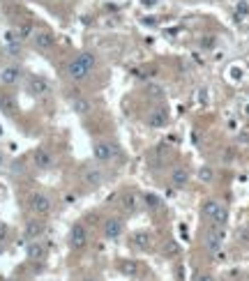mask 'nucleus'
<instances>
[{
	"label": "nucleus",
	"mask_w": 249,
	"mask_h": 281,
	"mask_svg": "<svg viewBox=\"0 0 249 281\" xmlns=\"http://www.w3.org/2000/svg\"><path fill=\"white\" fill-rule=\"evenodd\" d=\"M95 69H97V55L90 53V51H83L65 65V76L72 83H83L90 79Z\"/></svg>",
	"instance_id": "obj_1"
},
{
	"label": "nucleus",
	"mask_w": 249,
	"mask_h": 281,
	"mask_svg": "<svg viewBox=\"0 0 249 281\" xmlns=\"http://www.w3.org/2000/svg\"><path fill=\"white\" fill-rule=\"evenodd\" d=\"M201 212H203V217H206V219H210L215 226H224V224L228 222V210L224 207V203H219V200H215V198L203 200Z\"/></svg>",
	"instance_id": "obj_2"
},
{
	"label": "nucleus",
	"mask_w": 249,
	"mask_h": 281,
	"mask_svg": "<svg viewBox=\"0 0 249 281\" xmlns=\"http://www.w3.org/2000/svg\"><path fill=\"white\" fill-rule=\"evenodd\" d=\"M28 210L33 212L35 217H49L53 212V200L44 191H33L28 196Z\"/></svg>",
	"instance_id": "obj_3"
},
{
	"label": "nucleus",
	"mask_w": 249,
	"mask_h": 281,
	"mask_svg": "<svg viewBox=\"0 0 249 281\" xmlns=\"http://www.w3.org/2000/svg\"><path fill=\"white\" fill-rule=\"evenodd\" d=\"M26 90H28L30 97L42 99V97H46V95L51 92V83L46 81L42 74H28L26 76Z\"/></svg>",
	"instance_id": "obj_4"
},
{
	"label": "nucleus",
	"mask_w": 249,
	"mask_h": 281,
	"mask_svg": "<svg viewBox=\"0 0 249 281\" xmlns=\"http://www.w3.org/2000/svg\"><path fill=\"white\" fill-rule=\"evenodd\" d=\"M118 155V146L111 143V140H95L92 146V157L97 164H111Z\"/></svg>",
	"instance_id": "obj_5"
},
{
	"label": "nucleus",
	"mask_w": 249,
	"mask_h": 281,
	"mask_svg": "<svg viewBox=\"0 0 249 281\" xmlns=\"http://www.w3.org/2000/svg\"><path fill=\"white\" fill-rule=\"evenodd\" d=\"M67 244H70L72 251H83V249L88 247V228H86V224H81V222L72 224L70 235H67Z\"/></svg>",
	"instance_id": "obj_6"
},
{
	"label": "nucleus",
	"mask_w": 249,
	"mask_h": 281,
	"mask_svg": "<svg viewBox=\"0 0 249 281\" xmlns=\"http://www.w3.org/2000/svg\"><path fill=\"white\" fill-rule=\"evenodd\" d=\"M23 76H26L23 74V67L19 62H10V65L0 67V86L14 88L23 81Z\"/></svg>",
	"instance_id": "obj_7"
},
{
	"label": "nucleus",
	"mask_w": 249,
	"mask_h": 281,
	"mask_svg": "<svg viewBox=\"0 0 249 281\" xmlns=\"http://www.w3.org/2000/svg\"><path fill=\"white\" fill-rule=\"evenodd\" d=\"M33 166L37 168V171H51V168L55 166L53 152H51L46 146L35 148V152H33Z\"/></svg>",
	"instance_id": "obj_8"
},
{
	"label": "nucleus",
	"mask_w": 249,
	"mask_h": 281,
	"mask_svg": "<svg viewBox=\"0 0 249 281\" xmlns=\"http://www.w3.org/2000/svg\"><path fill=\"white\" fill-rule=\"evenodd\" d=\"M222 244H224V226H215L212 224V228L206 233V238H203V247H206L208 254H217L222 249Z\"/></svg>",
	"instance_id": "obj_9"
},
{
	"label": "nucleus",
	"mask_w": 249,
	"mask_h": 281,
	"mask_svg": "<svg viewBox=\"0 0 249 281\" xmlns=\"http://www.w3.org/2000/svg\"><path fill=\"white\" fill-rule=\"evenodd\" d=\"M46 231V222H44V217H33V219H28L26 226H23V240L30 242V240H39Z\"/></svg>",
	"instance_id": "obj_10"
},
{
	"label": "nucleus",
	"mask_w": 249,
	"mask_h": 281,
	"mask_svg": "<svg viewBox=\"0 0 249 281\" xmlns=\"http://www.w3.org/2000/svg\"><path fill=\"white\" fill-rule=\"evenodd\" d=\"M30 42H33V49L42 51V53H49V51L55 46V37H53V33H49V30H35L33 37H30Z\"/></svg>",
	"instance_id": "obj_11"
},
{
	"label": "nucleus",
	"mask_w": 249,
	"mask_h": 281,
	"mask_svg": "<svg viewBox=\"0 0 249 281\" xmlns=\"http://www.w3.org/2000/svg\"><path fill=\"white\" fill-rule=\"evenodd\" d=\"M125 231V222L122 217H108V219H104V226H102V233H104V240H118L120 235H122Z\"/></svg>",
	"instance_id": "obj_12"
},
{
	"label": "nucleus",
	"mask_w": 249,
	"mask_h": 281,
	"mask_svg": "<svg viewBox=\"0 0 249 281\" xmlns=\"http://www.w3.org/2000/svg\"><path fill=\"white\" fill-rule=\"evenodd\" d=\"M46 254H49V249H46L44 242H39V240H30V242L26 244V258L30 260V263H42V260L46 258Z\"/></svg>",
	"instance_id": "obj_13"
},
{
	"label": "nucleus",
	"mask_w": 249,
	"mask_h": 281,
	"mask_svg": "<svg viewBox=\"0 0 249 281\" xmlns=\"http://www.w3.org/2000/svg\"><path fill=\"white\" fill-rule=\"evenodd\" d=\"M104 182V173H102V168L95 166V164H90V166L83 168V184H88V187H99V184Z\"/></svg>",
	"instance_id": "obj_14"
},
{
	"label": "nucleus",
	"mask_w": 249,
	"mask_h": 281,
	"mask_svg": "<svg viewBox=\"0 0 249 281\" xmlns=\"http://www.w3.org/2000/svg\"><path fill=\"white\" fill-rule=\"evenodd\" d=\"M139 205H141V198L136 196V191H125L122 198H120V210H122V215H134L136 210H139Z\"/></svg>",
	"instance_id": "obj_15"
},
{
	"label": "nucleus",
	"mask_w": 249,
	"mask_h": 281,
	"mask_svg": "<svg viewBox=\"0 0 249 281\" xmlns=\"http://www.w3.org/2000/svg\"><path fill=\"white\" fill-rule=\"evenodd\" d=\"M146 122L150 124L152 129H159V127H166V124H168V113H166V108L155 106L152 111H148Z\"/></svg>",
	"instance_id": "obj_16"
},
{
	"label": "nucleus",
	"mask_w": 249,
	"mask_h": 281,
	"mask_svg": "<svg viewBox=\"0 0 249 281\" xmlns=\"http://www.w3.org/2000/svg\"><path fill=\"white\" fill-rule=\"evenodd\" d=\"M168 182H171V187H175V189H182V187L190 184V171L184 166H173V171L168 175Z\"/></svg>",
	"instance_id": "obj_17"
},
{
	"label": "nucleus",
	"mask_w": 249,
	"mask_h": 281,
	"mask_svg": "<svg viewBox=\"0 0 249 281\" xmlns=\"http://www.w3.org/2000/svg\"><path fill=\"white\" fill-rule=\"evenodd\" d=\"M115 270H118L122 276H130V279H134V276L141 274V265L136 263L134 258H122V260H118Z\"/></svg>",
	"instance_id": "obj_18"
},
{
	"label": "nucleus",
	"mask_w": 249,
	"mask_h": 281,
	"mask_svg": "<svg viewBox=\"0 0 249 281\" xmlns=\"http://www.w3.org/2000/svg\"><path fill=\"white\" fill-rule=\"evenodd\" d=\"M132 244H134L136 249H141V251H150V249L155 247V238H152V233H148V231H136L134 235H132Z\"/></svg>",
	"instance_id": "obj_19"
},
{
	"label": "nucleus",
	"mask_w": 249,
	"mask_h": 281,
	"mask_svg": "<svg viewBox=\"0 0 249 281\" xmlns=\"http://www.w3.org/2000/svg\"><path fill=\"white\" fill-rule=\"evenodd\" d=\"M0 111L5 115H17L19 111V104H17V97L12 95V92H0Z\"/></svg>",
	"instance_id": "obj_20"
},
{
	"label": "nucleus",
	"mask_w": 249,
	"mask_h": 281,
	"mask_svg": "<svg viewBox=\"0 0 249 281\" xmlns=\"http://www.w3.org/2000/svg\"><path fill=\"white\" fill-rule=\"evenodd\" d=\"M72 111L76 115H90L92 113V102L86 97V95H76L72 97Z\"/></svg>",
	"instance_id": "obj_21"
},
{
	"label": "nucleus",
	"mask_w": 249,
	"mask_h": 281,
	"mask_svg": "<svg viewBox=\"0 0 249 281\" xmlns=\"http://www.w3.org/2000/svg\"><path fill=\"white\" fill-rule=\"evenodd\" d=\"M141 200H143V205H146L150 212H159V210H164V200L159 198V196H155V194H143V196H141Z\"/></svg>",
	"instance_id": "obj_22"
},
{
	"label": "nucleus",
	"mask_w": 249,
	"mask_h": 281,
	"mask_svg": "<svg viewBox=\"0 0 249 281\" xmlns=\"http://www.w3.org/2000/svg\"><path fill=\"white\" fill-rule=\"evenodd\" d=\"M196 178H199L203 184H210L212 180H215V168L212 166H201L199 171H196Z\"/></svg>",
	"instance_id": "obj_23"
},
{
	"label": "nucleus",
	"mask_w": 249,
	"mask_h": 281,
	"mask_svg": "<svg viewBox=\"0 0 249 281\" xmlns=\"http://www.w3.org/2000/svg\"><path fill=\"white\" fill-rule=\"evenodd\" d=\"M33 33H35V26H33L30 21H23L21 26L17 28V35H19V39H21V42L30 39V37H33Z\"/></svg>",
	"instance_id": "obj_24"
},
{
	"label": "nucleus",
	"mask_w": 249,
	"mask_h": 281,
	"mask_svg": "<svg viewBox=\"0 0 249 281\" xmlns=\"http://www.w3.org/2000/svg\"><path fill=\"white\" fill-rule=\"evenodd\" d=\"M233 14H235V21H244V19H249V3L247 0H240L238 5H235V10H233Z\"/></svg>",
	"instance_id": "obj_25"
},
{
	"label": "nucleus",
	"mask_w": 249,
	"mask_h": 281,
	"mask_svg": "<svg viewBox=\"0 0 249 281\" xmlns=\"http://www.w3.org/2000/svg\"><path fill=\"white\" fill-rule=\"evenodd\" d=\"M162 251L166 256H178L180 254V244L175 242V240H166V242H164V247H162Z\"/></svg>",
	"instance_id": "obj_26"
},
{
	"label": "nucleus",
	"mask_w": 249,
	"mask_h": 281,
	"mask_svg": "<svg viewBox=\"0 0 249 281\" xmlns=\"http://www.w3.org/2000/svg\"><path fill=\"white\" fill-rule=\"evenodd\" d=\"M7 235H10V226H7V224H0V251H3L7 244Z\"/></svg>",
	"instance_id": "obj_27"
},
{
	"label": "nucleus",
	"mask_w": 249,
	"mask_h": 281,
	"mask_svg": "<svg viewBox=\"0 0 249 281\" xmlns=\"http://www.w3.org/2000/svg\"><path fill=\"white\" fill-rule=\"evenodd\" d=\"M155 157L159 159V164L166 162V159H168V150H166V146H157V148H155Z\"/></svg>",
	"instance_id": "obj_28"
},
{
	"label": "nucleus",
	"mask_w": 249,
	"mask_h": 281,
	"mask_svg": "<svg viewBox=\"0 0 249 281\" xmlns=\"http://www.w3.org/2000/svg\"><path fill=\"white\" fill-rule=\"evenodd\" d=\"M148 95L157 99V97H162V95H164V90H162V88H155V86H152V88H148Z\"/></svg>",
	"instance_id": "obj_29"
},
{
	"label": "nucleus",
	"mask_w": 249,
	"mask_h": 281,
	"mask_svg": "<svg viewBox=\"0 0 249 281\" xmlns=\"http://www.w3.org/2000/svg\"><path fill=\"white\" fill-rule=\"evenodd\" d=\"M199 281H215V279H212V274H201Z\"/></svg>",
	"instance_id": "obj_30"
},
{
	"label": "nucleus",
	"mask_w": 249,
	"mask_h": 281,
	"mask_svg": "<svg viewBox=\"0 0 249 281\" xmlns=\"http://www.w3.org/2000/svg\"><path fill=\"white\" fill-rule=\"evenodd\" d=\"M0 62H3V51H0Z\"/></svg>",
	"instance_id": "obj_31"
},
{
	"label": "nucleus",
	"mask_w": 249,
	"mask_h": 281,
	"mask_svg": "<svg viewBox=\"0 0 249 281\" xmlns=\"http://www.w3.org/2000/svg\"><path fill=\"white\" fill-rule=\"evenodd\" d=\"M83 281H97V279H83Z\"/></svg>",
	"instance_id": "obj_32"
}]
</instances>
